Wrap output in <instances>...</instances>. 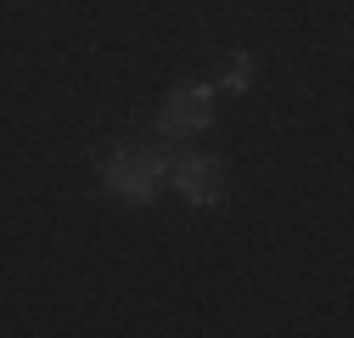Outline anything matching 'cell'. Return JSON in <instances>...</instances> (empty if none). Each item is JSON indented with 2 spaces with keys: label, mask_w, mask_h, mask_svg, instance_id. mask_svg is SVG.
I'll list each match as a JSON object with an SVG mask.
<instances>
[{
  "label": "cell",
  "mask_w": 354,
  "mask_h": 338,
  "mask_svg": "<svg viewBox=\"0 0 354 338\" xmlns=\"http://www.w3.org/2000/svg\"><path fill=\"white\" fill-rule=\"evenodd\" d=\"M169 175H174V192H180L192 208H214L219 197L231 192V163L219 152H192V158L174 163Z\"/></svg>",
  "instance_id": "cell-3"
},
{
  "label": "cell",
  "mask_w": 354,
  "mask_h": 338,
  "mask_svg": "<svg viewBox=\"0 0 354 338\" xmlns=\"http://www.w3.org/2000/svg\"><path fill=\"white\" fill-rule=\"evenodd\" d=\"M163 181H169V152H163L158 141L124 136V141H113L107 158H102V186H107L118 203H129V208H147V203L163 192Z\"/></svg>",
  "instance_id": "cell-1"
},
{
  "label": "cell",
  "mask_w": 354,
  "mask_h": 338,
  "mask_svg": "<svg viewBox=\"0 0 354 338\" xmlns=\"http://www.w3.org/2000/svg\"><path fill=\"white\" fill-rule=\"evenodd\" d=\"M214 113H219V102H214V84L186 79V84H174V91L158 102V136H169V141L208 136V130H214Z\"/></svg>",
  "instance_id": "cell-2"
},
{
  "label": "cell",
  "mask_w": 354,
  "mask_h": 338,
  "mask_svg": "<svg viewBox=\"0 0 354 338\" xmlns=\"http://www.w3.org/2000/svg\"><path fill=\"white\" fill-rule=\"evenodd\" d=\"M248 84H253V51H231V57H225V91L242 96Z\"/></svg>",
  "instance_id": "cell-4"
}]
</instances>
